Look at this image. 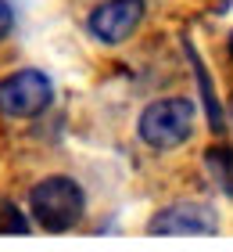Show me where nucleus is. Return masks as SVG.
I'll use <instances>...</instances> for the list:
<instances>
[{
	"mask_svg": "<svg viewBox=\"0 0 233 252\" xmlns=\"http://www.w3.org/2000/svg\"><path fill=\"white\" fill-rule=\"evenodd\" d=\"M29 216L47 234H68L86 220V191L72 177L51 173L29 188Z\"/></svg>",
	"mask_w": 233,
	"mask_h": 252,
	"instance_id": "f257e3e1",
	"label": "nucleus"
},
{
	"mask_svg": "<svg viewBox=\"0 0 233 252\" xmlns=\"http://www.w3.org/2000/svg\"><path fill=\"white\" fill-rule=\"evenodd\" d=\"M197 123V101L194 97H158L140 112L136 119V137L155 152H172V148L186 144L194 137Z\"/></svg>",
	"mask_w": 233,
	"mask_h": 252,
	"instance_id": "f03ea898",
	"label": "nucleus"
},
{
	"mask_svg": "<svg viewBox=\"0 0 233 252\" xmlns=\"http://www.w3.org/2000/svg\"><path fill=\"white\" fill-rule=\"evenodd\" d=\"M54 83L40 68H18L0 79V116L4 119H36L51 108Z\"/></svg>",
	"mask_w": 233,
	"mask_h": 252,
	"instance_id": "7ed1b4c3",
	"label": "nucleus"
},
{
	"mask_svg": "<svg viewBox=\"0 0 233 252\" xmlns=\"http://www.w3.org/2000/svg\"><path fill=\"white\" fill-rule=\"evenodd\" d=\"M147 234H165V238H183V234H219V213L215 205L183 198L172 205H161L158 213H151Z\"/></svg>",
	"mask_w": 233,
	"mask_h": 252,
	"instance_id": "20e7f679",
	"label": "nucleus"
},
{
	"mask_svg": "<svg viewBox=\"0 0 233 252\" xmlns=\"http://www.w3.org/2000/svg\"><path fill=\"white\" fill-rule=\"evenodd\" d=\"M144 11H147L144 0H101L86 15V29L97 43L115 47L136 32V26L144 22Z\"/></svg>",
	"mask_w": 233,
	"mask_h": 252,
	"instance_id": "39448f33",
	"label": "nucleus"
},
{
	"mask_svg": "<svg viewBox=\"0 0 233 252\" xmlns=\"http://www.w3.org/2000/svg\"><path fill=\"white\" fill-rule=\"evenodd\" d=\"M183 47H186V54H190V65H194V76H197V90H201V105H205V116H208V130H212V133H226V116H223V108H219V97H215V90H212V79H208L205 62L197 58L194 43H183Z\"/></svg>",
	"mask_w": 233,
	"mask_h": 252,
	"instance_id": "423d86ee",
	"label": "nucleus"
},
{
	"mask_svg": "<svg viewBox=\"0 0 233 252\" xmlns=\"http://www.w3.org/2000/svg\"><path fill=\"white\" fill-rule=\"evenodd\" d=\"M205 166L215 177V184L233 198V148L230 144H212L205 152Z\"/></svg>",
	"mask_w": 233,
	"mask_h": 252,
	"instance_id": "0eeeda50",
	"label": "nucleus"
},
{
	"mask_svg": "<svg viewBox=\"0 0 233 252\" xmlns=\"http://www.w3.org/2000/svg\"><path fill=\"white\" fill-rule=\"evenodd\" d=\"M32 216L22 213L15 202H0V234H29Z\"/></svg>",
	"mask_w": 233,
	"mask_h": 252,
	"instance_id": "6e6552de",
	"label": "nucleus"
},
{
	"mask_svg": "<svg viewBox=\"0 0 233 252\" xmlns=\"http://www.w3.org/2000/svg\"><path fill=\"white\" fill-rule=\"evenodd\" d=\"M11 29H15V11H11L7 0H0V40H4Z\"/></svg>",
	"mask_w": 233,
	"mask_h": 252,
	"instance_id": "1a4fd4ad",
	"label": "nucleus"
},
{
	"mask_svg": "<svg viewBox=\"0 0 233 252\" xmlns=\"http://www.w3.org/2000/svg\"><path fill=\"white\" fill-rule=\"evenodd\" d=\"M230 54H233V36H230Z\"/></svg>",
	"mask_w": 233,
	"mask_h": 252,
	"instance_id": "9d476101",
	"label": "nucleus"
}]
</instances>
